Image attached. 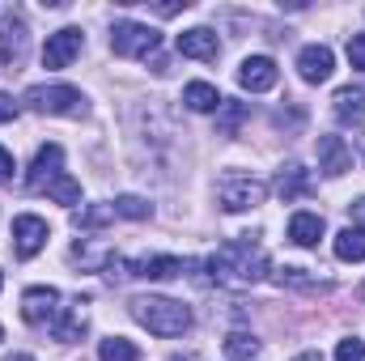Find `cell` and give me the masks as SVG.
Masks as SVG:
<instances>
[{
    "instance_id": "19",
    "label": "cell",
    "mask_w": 365,
    "mask_h": 361,
    "mask_svg": "<svg viewBox=\"0 0 365 361\" xmlns=\"http://www.w3.org/2000/svg\"><path fill=\"white\" fill-rule=\"evenodd\" d=\"M276 191H280V200H297V195H306V191H310L306 171H302V166H284V171L276 175Z\"/></svg>"
},
{
    "instance_id": "10",
    "label": "cell",
    "mask_w": 365,
    "mask_h": 361,
    "mask_svg": "<svg viewBox=\"0 0 365 361\" xmlns=\"http://www.w3.org/2000/svg\"><path fill=\"white\" fill-rule=\"evenodd\" d=\"M60 166H64V149H60L56 141H51V145H43V149L34 153V162H30L26 187H30V191H43V187H47L51 179H60V175H64Z\"/></svg>"
},
{
    "instance_id": "17",
    "label": "cell",
    "mask_w": 365,
    "mask_h": 361,
    "mask_svg": "<svg viewBox=\"0 0 365 361\" xmlns=\"http://www.w3.org/2000/svg\"><path fill=\"white\" fill-rule=\"evenodd\" d=\"M336 119H340V123H365V90H340L336 93Z\"/></svg>"
},
{
    "instance_id": "36",
    "label": "cell",
    "mask_w": 365,
    "mask_h": 361,
    "mask_svg": "<svg viewBox=\"0 0 365 361\" xmlns=\"http://www.w3.org/2000/svg\"><path fill=\"white\" fill-rule=\"evenodd\" d=\"M0 285H4V272H0Z\"/></svg>"
},
{
    "instance_id": "34",
    "label": "cell",
    "mask_w": 365,
    "mask_h": 361,
    "mask_svg": "<svg viewBox=\"0 0 365 361\" xmlns=\"http://www.w3.org/2000/svg\"><path fill=\"white\" fill-rule=\"evenodd\" d=\"M4 361H34V357H26V353H17V357H4Z\"/></svg>"
},
{
    "instance_id": "9",
    "label": "cell",
    "mask_w": 365,
    "mask_h": 361,
    "mask_svg": "<svg viewBox=\"0 0 365 361\" xmlns=\"http://www.w3.org/2000/svg\"><path fill=\"white\" fill-rule=\"evenodd\" d=\"M297 73H302L306 86H323V81L336 73V56H331V47H323V43L302 47V56H297Z\"/></svg>"
},
{
    "instance_id": "35",
    "label": "cell",
    "mask_w": 365,
    "mask_h": 361,
    "mask_svg": "<svg viewBox=\"0 0 365 361\" xmlns=\"http://www.w3.org/2000/svg\"><path fill=\"white\" fill-rule=\"evenodd\" d=\"M170 361H195V357H170Z\"/></svg>"
},
{
    "instance_id": "3",
    "label": "cell",
    "mask_w": 365,
    "mask_h": 361,
    "mask_svg": "<svg viewBox=\"0 0 365 361\" xmlns=\"http://www.w3.org/2000/svg\"><path fill=\"white\" fill-rule=\"evenodd\" d=\"M21 102L30 111H38V115H68V119H81L86 115V98H81V90H73V86H30Z\"/></svg>"
},
{
    "instance_id": "5",
    "label": "cell",
    "mask_w": 365,
    "mask_h": 361,
    "mask_svg": "<svg viewBox=\"0 0 365 361\" xmlns=\"http://www.w3.org/2000/svg\"><path fill=\"white\" fill-rule=\"evenodd\" d=\"M60 315H64V306H60V293H56L51 285H34V289L21 293V319H26V323H34V327H56Z\"/></svg>"
},
{
    "instance_id": "4",
    "label": "cell",
    "mask_w": 365,
    "mask_h": 361,
    "mask_svg": "<svg viewBox=\"0 0 365 361\" xmlns=\"http://www.w3.org/2000/svg\"><path fill=\"white\" fill-rule=\"evenodd\" d=\"M158 43H162V34H158L153 26H145V21H115V30H110V51L123 56V60H132V56H153Z\"/></svg>"
},
{
    "instance_id": "32",
    "label": "cell",
    "mask_w": 365,
    "mask_h": 361,
    "mask_svg": "<svg viewBox=\"0 0 365 361\" xmlns=\"http://www.w3.org/2000/svg\"><path fill=\"white\" fill-rule=\"evenodd\" d=\"M349 213H353L357 230H365V195H361V200H353V204H349Z\"/></svg>"
},
{
    "instance_id": "8",
    "label": "cell",
    "mask_w": 365,
    "mask_h": 361,
    "mask_svg": "<svg viewBox=\"0 0 365 361\" xmlns=\"http://www.w3.org/2000/svg\"><path fill=\"white\" fill-rule=\"evenodd\" d=\"M47 238H51V230H47V221H43V217L21 213V217L13 221V251H17L21 260H34V255L47 247Z\"/></svg>"
},
{
    "instance_id": "26",
    "label": "cell",
    "mask_w": 365,
    "mask_h": 361,
    "mask_svg": "<svg viewBox=\"0 0 365 361\" xmlns=\"http://www.w3.org/2000/svg\"><path fill=\"white\" fill-rule=\"evenodd\" d=\"M106 221H115V208H110V204H93V208H86V213L77 217L81 230H98V225H106Z\"/></svg>"
},
{
    "instance_id": "21",
    "label": "cell",
    "mask_w": 365,
    "mask_h": 361,
    "mask_svg": "<svg viewBox=\"0 0 365 361\" xmlns=\"http://www.w3.org/2000/svg\"><path fill=\"white\" fill-rule=\"evenodd\" d=\"M43 191H47V195H51L56 204H68V208H73V204L81 200V183L73 179V175H60V179H51L47 187H43Z\"/></svg>"
},
{
    "instance_id": "31",
    "label": "cell",
    "mask_w": 365,
    "mask_h": 361,
    "mask_svg": "<svg viewBox=\"0 0 365 361\" xmlns=\"http://www.w3.org/2000/svg\"><path fill=\"white\" fill-rule=\"evenodd\" d=\"M4 179H13V153L9 149H0V183Z\"/></svg>"
},
{
    "instance_id": "37",
    "label": "cell",
    "mask_w": 365,
    "mask_h": 361,
    "mask_svg": "<svg viewBox=\"0 0 365 361\" xmlns=\"http://www.w3.org/2000/svg\"><path fill=\"white\" fill-rule=\"evenodd\" d=\"M0 340H4V327H0Z\"/></svg>"
},
{
    "instance_id": "14",
    "label": "cell",
    "mask_w": 365,
    "mask_h": 361,
    "mask_svg": "<svg viewBox=\"0 0 365 361\" xmlns=\"http://www.w3.org/2000/svg\"><path fill=\"white\" fill-rule=\"evenodd\" d=\"M132 276H145V280H170V276H182V260L175 255H145L132 264Z\"/></svg>"
},
{
    "instance_id": "1",
    "label": "cell",
    "mask_w": 365,
    "mask_h": 361,
    "mask_svg": "<svg viewBox=\"0 0 365 361\" xmlns=\"http://www.w3.org/2000/svg\"><path fill=\"white\" fill-rule=\"evenodd\" d=\"M208 272H212L217 285L247 289L268 272V255H264L259 243H251V234H242V238H230V243L217 247V255L208 260Z\"/></svg>"
},
{
    "instance_id": "30",
    "label": "cell",
    "mask_w": 365,
    "mask_h": 361,
    "mask_svg": "<svg viewBox=\"0 0 365 361\" xmlns=\"http://www.w3.org/2000/svg\"><path fill=\"white\" fill-rule=\"evenodd\" d=\"M9 119H17V102L9 93H0V123H9Z\"/></svg>"
},
{
    "instance_id": "25",
    "label": "cell",
    "mask_w": 365,
    "mask_h": 361,
    "mask_svg": "<svg viewBox=\"0 0 365 361\" xmlns=\"http://www.w3.org/2000/svg\"><path fill=\"white\" fill-rule=\"evenodd\" d=\"M110 208H115V217H128V221H145V217L153 213V208H149V204H145L140 195H119V200H115Z\"/></svg>"
},
{
    "instance_id": "11",
    "label": "cell",
    "mask_w": 365,
    "mask_h": 361,
    "mask_svg": "<svg viewBox=\"0 0 365 361\" xmlns=\"http://www.w3.org/2000/svg\"><path fill=\"white\" fill-rule=\"evenodd\" d=\"M276 77H280V73H276L272 56H247V60L238 64V86H242V90H251V93L272 90Z\"/></svg>"
},
{
    "instance_id": "2",
    "label": "cell",
    "mask_w": 365,
    "mask_h": 361,
    "mask_svg": "<svg viewBox=\"0 0 365 361\" xmlns=\"http://www.w3.org/2000/svg\"><path fill=\"white\" fill-rule=\"evenodd\" d=\"M128 310H132V319H136L140 327H149L153 336H182V332L191 327V310H187L182 302H175V298H132Z\"/></svg>"
},
{
    "instance_id": "13",
    "label": "cell",
    "mask_w": 365,
    "mask_h": 361,
    "mask_svg": "<svg viewBox=\"0 0 365 361\" xmlns=\"http://www.w3.org/2000/svg\"><path fill=\"white\" fill-rule=\"evenodd\" d=\"M319 171H327L331 179L353 171V149L344 136H319Z\"/></svg>"
},
{
    "instance_id": "29",
    "label": "cell",
    "mask_w": 365,
    "mask_h": 361,
    "mask_svg": "<svg viewBox=\"0 0 365 361\" xmlns=\"http://www.w3.org/2000/svg\"><path fill=\"white\" fill-rule=\"evenodd\" d=\"M221 106H225V132H234V128L242 123V115H247V111H242L238 102H221Z\"/></svg>"
},
{
    "instance_id": "28",
    "label": "cell",
    "mask_w": 365,
    "mask_h": 361,
    "mask_svg": "<svg viewBox=\"0 0 365 361\" xmlns=\"http://www.w3.org/2000/svg\"><path fill=\"white\" fill-rule=\"evenodd\" d=\"M349 64L353 68H365V34H353L349 39Z\"/></svg>"
},
{
    "instance_id": "6",
    "label": "cell",
    "mask_w": 365,
    "mask_h": 361,
    "mask_svg": "<svg viewBox=\"0 0 365 361\" xmlns=\"http://www.w3.org/2000/svg\"><path fill=\"white\" fill-rule=\"evenodd\" d=\"M221 208L225 213H247V208H255V204H264V195H268V187L259 179H247V175H230V179L221 183Z\"/></svg>"
},
{
    "instance_id": "12",
    "label": "cell",
    "mask_w": 365,
    "mask_h": 361,
    "mask_svg": "<svg viewBox=\"0 0 365 361\" xmlns=\"http://www.w3.org/2000/svg\"><path fill=\"white\" fill-rule=\"evenodd\" d=\"M175 47H179V56H187V60H217V56H221V39H217L208 26L182 30Z\"/></svg>"
},
{
    "instance_id": "20",
    "label": "cell",
    "mask_w": 365,
    "mask_h": 361,
    "mask_svg": "<svg viewBox=\"0 0 365 361\" xmlns=\"http://www.w3.org/2000/svg\"><path fill=\"white\" fill-rule=\"evenodd\" d=\"M98 361H140V349L123 336H110V340L98 345Z\"/></svg>"
},
{
    "instance_id": "24",
    "label": "cell",
    "mask_w": 365,
    "mask_h": 361,
    "mask_svg": "<svg viewBox=\"0 0 365 361\" xmlns=\"http://www.w3.org/2000/svg\"><path fill=\"white\" fill-rule=\"evenodd\" d=\"M51 332H56L60 340H81V336H86V315H81V310H64Z\"/></svg>"
},
{
    "instance_id": "27",
    "label": "cell",
    "mask_w": 365,
    "mask_h": 361,
    "mask_svg": "<svg viewBox=\"0 0 365 361\" xmlns=\"http://www.w3.org/2000/svg\"><path fill=\"white\" fill-rule=\"evenodd\" d=\"M336 361H365V340H357V336L340 340L336 345Z\"/></svg>"
},
{
    "instance_id": "15",
    "label": "cell",
    "mask_w": 365,
    "mask_h": 361,
    "mask_svg": "<svg viewBox=\"0 0 365 361\" xmlns=\"http://www.w3.org/2000/svg\"><path fill=\"white\" fill-rule=\"evenodd\" d=\"M289 238H293L297 247H314V243L323 238V217H319V213H293V217H289Z\"/></svg>"
},
{
    "instance_id": "18",
    "label": "cell",
    "mask_w": 365,
    "mask_h": 361,
    "mask_svg": "<svg viewBox=\"0 0 365 361\" xmlns=\"http://www.w3.org/2000/svg\"><path fill=\"white\" fill-rule=\"evenodd\" d=\"M182 102L191 106V111H221V93H217V86H208V81H191L187 90H182Z\"/></svg>"
},
{
    "instance_id": "7",
    "label": "cell",
    "mask_w": 365,
    "mask_h": 361,
    "mask_svg": "<svg viewBox=\"0 0 365 361\" xmlns=\"http://www.w3.org/2000/svg\"><path fill=\"white\" fill-rule=\"evenodd\" d=\"M81 47H86V34H81L77 26L56 30V34L47 39V47H43V68H68V64L81 56Z\"/></svg>"
},
{
    "instance_id": "16",
    "label": "cell",
    "mask_w": 365,
    "mask_h": 361,
    "mask_svg": "<svg viewBox=\"0 0 365 361\" xmlns=\"http://www.w3.org/2000/svg\"><path fill=\"white\" fill-rule=\"evenodd\" d=\"M336 260H344V264H361L365 260V230L349 225V230L336 234Z\"/></svg>"
},
{
    "instance_id": "23",
    "label": "cell",
    "mask_w": 365,
    "mask_h": 361,
    "mask_svg": "<svg viewBox=\"0 0 365 361\" xmlns=\"http://www.w3.org/2000/svg\"><path fill=\"white\" fill-rule=\"evenodd\" d=\"M21 47H26V26H21V21H9L4 34H0V51H4V60H17Z\"/></svg>"
},
{
    "instance_id": "33",
    "label": "cell",
    "mask_w": 365,
    "mask_h": 361,
    "mask_svg": "<svg viewBox=\"0 0 365 361\" xmlns=\"http://www.w3.org/2000/svg\"><path fill=\"white\" fill-rule=\"evenodd\" d=\"M297 361H323V357H319V353H302Z\"/></svg>"
},
{
    "instance_id": "22",
    "label": "cell",
    "mask_w": 365,
    "mask_h": 361,
    "mask_svg": "<svg viewBox=\"0 0 365 361\" xmlns=\"http://www.w3.org/2000/svg\"><path fill=\"white\" fill-rule=\"evenodd\" d=\"M259 353V345H255V336H247V332H234L230 340H225V361H251Z\"/></svg>"
}]
</instances>
